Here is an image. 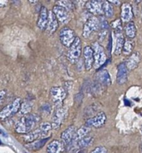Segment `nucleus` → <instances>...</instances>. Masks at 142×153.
Here are the masks:
<instances>
[{"instance_id": "obj_1", "label": "nucleus", "mask_w": 142, "mask_h": 153, "mask_svg": "<svg viewBox=\"0 0 142 153\" xmlns=\"http://www.w3.org/2000/svg\"><path fill=\"white\" fill-rule=\"evenodd\" d=\"M40 121V117L36 114L24 115L15 125V131L18 134H26L37 127Z\"/></svg>"}, {"instance_id": "obj_2", "label": "nucleus", "mask_w": 142, "mask_h": 153, "mask_svg": "<svg viewBox=\"0 0 142 153\" xmlns=\"http://www.w3.org/2000/svg\"><path fill=\"white\" fill-rule=\"evenodd\" d=\"M52 129V123L48 122L43 123L37 128L33 130L31 132L25 134L23 137V140L26 143H30L37 140L46 138Z\"/></svg>"}, {"instance_id": "obj_3", "label": "nucleus", "mask_w": 142, "mask_h": 153, "mask_svg": "<svg viewBox=\"0 0 142 153\" xmlns=\"http://www.w3.org/2000/svg\"><path fill=\"white\" fill-rule=\"evenodd\" d=\"M92 48L93 49L94 55L93 66L95 69H99L105 64L107 60L105 49L98 42H95L92 43Z\"/></svg>"}, {"instance_id": "obj_4", "label": "nucleus", "mask_w": 142, "mask_h": 153, "mask_svg": "<svg viewBox=\"0 0 142 153\" xmlns=\"http://www.w3.org/2000/svg\"><path fill=\"white\" fill-rule=\"evenodd\" d=\"M21 105H22V100L20 98L15 99L12 102L7 105L0 111V120H4L16 114L20 110Z\"/></svg>"}, {"instance_id": "obj_5", "label": "nucleus", "mask_w": 142, "mask_h": 153, "mask_svg": "<svg viewBox=\"0 0 142 153\" xmlns=\"http://www.w3.org/2000/svg\"><path fill=\"white\" fill-rule=\"evenodd\" d=\"M82 54V43L79 37H76L74 43L68 48L67 58L71 64H74L78 61Z\"/></svg>"}, {"instance_id": "obj_6", "label": "nucleus", "mask_w": 142, "mask_h": 153, "mask_svg": "<svg viewBox=\"0 0 142 153\" xmlns=\"http://www.w3.org/2000/svg\"><path fill=\"white\" fill-rule=\"evenodd\" d=\"M100 29V20L96 16H91L85 22L83 29V37L88 38L92 33Z\"/></svg>"}, {"instance_id": "obj_7", "label": "nucleus", "mask_w": 142, "mask_h": 153, "mask_svg": "<svg viewBox=\"0 0 142 153\" xmlns=\"http://www.w3.org/2000/svg\"><path fill=\"white\" fill-rule=\"evenodd\" d=\"M67 114V108L65 106H63L62 104L57 105L52 117V126L54 129H57L60 127L61 123L65 118Z\"/></svg>"}, {"instance_id": "obj_8", "label": "nucleus", "mask_w": 142, "mask_h": 153, "mask_svg": "<svg viewBox=\"0 0 142 153\" xmlns=\"http://www.w3.org/2000/svg\"><path fill=\"white\" fill-rule=\"evenodd\" d=\"M76 38L74 31L68 26L63 27L60 31V40L64 46L69 48Z\"/></svg>"}, {"instance_id": "obj_9", "label": "nucleus", "mask_w": 142, "mask_h": 153, "mask_svg": "<svg viewBox=\"0 0 142 153\" xmlns=\"http://www.w3.org/2000/svg\"><path fill=\"white\" fill-rule=\"evenodd\" d=\"M107 121V116H106L104 112H99L96 115L92 118H89L86 122L85 126L89 127H94V128H99L104 126V124Z\"/></svg>"}, {"instance_id": "obj_10", "label": "nucleus", "mask_w": 142, "mask_h": 153, "mask_svg": "<svg viewBox=\"0 0 142 153\" xmlns=\"http://www.w3.org/2000/svg\"><path fill=\"white\" fill-rule=\"evenodd\" d=\"M67 95L66 90L62 87H54L50 91V96L54 103L57 105L62 104Z\"/></svg>"}, {"instance_id": "obj_11", "label": "nucleus", "mask_w": 142, "mask_h": 153, "mask_svg": "<svg viewBox=\"0 0 142 153\" xmlns=\"http://www.w3.org/2000/svg\"><path fill=\"white\" fill-rule=\"evenodd\" d=\"M52 11H53L54 14L56 16L58 22H60V23H66L69 21L70 16L69 13H68V10L65 7L57 4V5L53 7Z\"/></svg>"}, {"instance_id": "obj_12", "label": "nucleus", "mask_w": 142, "mask_h": 153, "mask_svg": "<svg viewBox=\"0 0 142 153\" xmlns=\"http://www.w3.org/2000/svg\"><path fill=\"white\" fill-rule=\"evenodd\" d=\"M86 8L88 11L95 15L104 14L102 0H89L86 3Z\"/></svg>"}, {"instance_id": "obj_13", "label": "nucleus", "mask_w": 142, "mask_h": 153, "mask_svg": "<svg viewBox=\"0 0 142 153\" xmlns=\"http://www.w3.org/2000/svg\"><path fill=\"white\" fill-rule=\"evenodd\" d=\"M83 58H84L85 68L86 71H89L92 68L94 64L93 49L92 46H86L83 49Z\"/></svg>"}, {"instance_id": "obj_14", "label": "nucleus", "mask_w": 142, "mask_h": 153, "mask_svg": "<svg viewBox=\"0 0 142 153\" xmlns=\"http://www.w3.org/2000/svg\"><path fill=\"white\" fill-rule=\"evenodd\" d=\"M77 130L76 127L74 126H71L68 127L65 130H64L61 134V140H62L63 143L65 145L71 144L74 140Z\"/></svg>"}, {"instance_id": "obj_15", "label": "nucleus", "mask_w": 142, "mask_h": 153, "mask_svg": "<svg viewBox=\"0 0 142 153\" xmlns=\"http://www.w3.org/2000/svg\"><path fill=\"white\" fill-rule=\"evenodd\" d=\"M128 69L125 63H121L118 66V72L116 80L118 85H124L127 82Z\"/></svg>"}, {"instance_id": "obj_16", "label": "nucleus", "mask_w": 142, "mask_h": 153, "mask_svg": "<svg viewBox=\"0 0 142 153\" xmlns=\"http://www.w3.org/2000/svg\"><path fill=\"white\" fill-rule=\"evenodd\" d=\"M58 28V20L54 14L53 11H49V19H48L47 25H46V32L49 34H52L57 31Z\"/></svg>"}, {"instance_id": "obj_17", "label": "nucleus", "mask_w": 142, "mask_h": 153, "mask_svg": "<svg viewBox=\"0 0 142 153\" xmlns=\"http://www.w3.org/2000/svg\"><path fill=\"white\" fill-rule=\"evenodd\" d=\"M48 19H49V11L44 6L41 7L39 13L38 20H37V27L40 30H46L47 25Z\"/></svg>"}, {"instance_id": "obj_18", "label": "nucleus", "mask_w": 142, "mask_h": 153, "mask_svg": "<svg viewBox=\"0 0 142 153\" xmlns=\"http://www.w3.org/2000/svg\"><path fill=\"white\" fill-rule=\"evenodd\" d=\"M121 20L125 22H129L133 18L132 7L129 3H124L121 5Z\"/></svg>"}, {"instance_id": "obj_19", "label": "nucleus", "mask_w": 142, "mask_h": 153, "mask_svg": "<svg viewBox=\"0 0 142 153\" xmlns=\"http://www.w3.org/2000/svg\"><path fill=\"white\" fill-rule=\"evenodd\" d=\"M65 150V144L58 140H52L48 145L46 153H63Z\"/></svg>"}, {"instance_id": "obj_20", "label": "nucleus", "mask_w": 142, "mask_h": 153, "mask_svg": "<svg viewBox=\"0 0 142 153\" xmlns=\"http://www.w3.org/2000/svg\"><path fill=\"white\" fill-rule=\"evenodd\" d=\"M140 61H141V55H140L139 52H136L131 54L130 56L127 60L125 64H126L128 70H133L138 67Z\"/></svg>"}, {"instance_id": "obj_21", "label": "nucleus", "mask_w": 142, "mask_h": 153, "mask_svg": "<svg viewBox=\"0 0 142 153\" xmlns=\"http://www.w3.org/2000/svg\"><path fill=\"white\" fill-rule=\"evenodd\" d=\"M115 34V55H119L122 52L124 43V36L122 32H114Z\"/></svg>"}, {"instance_id": "obj_22", "label": "nucleus", "mask_w": 142, "mask_h": 153, "mask_svg": "<svg viewBox=\"0 0 142 153\" xmlns=\"http://www.w3.org/2000/svg\"><path fill=\"white\" fill-rule=\"evenodd\" d=\"M97 82L103 86H110L112 84L111 77L108 70H103L97 74Z\"/></svg>"}, {"instance_id": "obj_23", "label": "nucleus", "mask_w": 142, "mask_h": 153, "mask_svg": "<svg viewBox=\"0 0 142 153\" xmlns=\"http://www.w3.org/2000/svg\"><path fill=\"white\" fill-rule=\"evenodd\" d=\"M49 139H50V137L40 139V140H35V141L32 142V143H27V144H25V146L28 149V150L38 151L40 150V149H42V148L46 145V143L49 141Z\"/></svg>"}, {"instance_id": "obj_24", "label": "nucleus", "mask_w": 142, "mask_h": 153, "mask_svg": "<svg viewBox=\"0 0 142 153\" xmlns=\"http://www.w3.org/2000/svg\"><path fill=\"white\" fill-rule=\"evenodd\" d=\"M125 34L127 37L129 39H133L135 37L137 33L136 27H135V23L132 21L127 22L125 25Z\"/></svg>"}, {"instance_id": "obj_25", "label": "nucleus", "mask_w": 142, "mask_h": 153, "mask_svg": "<svg viewBox=\"0 0 142 153\" xmlns=\"http://www.w3.org/2000/svg\"><path fill=\"white\" fill-rule=\"evenodd\" d=\"M90 130L91 128L86 126H83L80 127V128H78V129L77 130V131H76V134L75 135H74L73 142L76 143V142H77L78 140H80V139L83 138V137H85L86 136H87L88 133L90 131Z\"/></svg>"}, {"instance_id": "obj_26", "label": "nucleus", "mask_w": 142, "mask_h": 153, "mask_svg": "<svg viewBox=\"0 0 142 153\" xmlns=\"http://www.w3.org/2000/svg\"><path fill=\"white\" fill-rule=\"evenodd\" d=\"M134 49V42L132 41V39L127 38L125 39L124 43L123 49H122V52L125 55H129L132 53V51Z\"/></svg>"}, {"instance_id": "obj_27", "label": "nucleus", "mask_w": 142, "mask_h": 153, "mask_svg": "<svg viewBox=\"0 0 142 153\" xmlns=\"http://www.w3.org/2000/svg\"><path fill=\"white\" fill-rule=\"evenodd\" d=\"M94 138L92 136H86L83 138L80 139V140H78L77 142H76V146L79 149H84V148L87 147L89 145H91V143L93 141Z\"/></svg>"}, {"instance_id": "obj_28", "label": "nucleus", "mask_w": 142, "mask_h": 153, "mask_svg": "<svg viewBox=\"0 0 142 153\" xmlns=\"http://www.w3.org/2000/svg\"><path fill=\"white\" fill-rule=\"evenodd\" d=\"M103 13L108 18L112 17L114 13L113 5L107 0L103 1Z\"/></svg>"}, {"instance_id": "obj_29", "label": "nucleus", "mask_w": 142, "mask_h": 153, "mask_svg": "<svg viewBox=\"0 0 142 153\" xmlns=\"http://www.w3.org/2000/svg\"><path fill=\"white\" fill-rule=\"evenodd\" d=\"M31 110H32V105L28 102H25L22 103L21 105L20 110H19V114L22 115H26L31 113Z\"/></svg>"}, {"instance_id": "obj_30", "label": "nucleus", "mask_w": 142, "mask_h": 153, "mask_svg": "<svg viewBox=\"0 0 142 153\" xmlns=\"http://www.w3.org/2000/svg\"><path fill=\"white\" fill-rule=\"evenodd\" d=\"M112 28L114 29V32H122V22L121 19H117L111 23Z\"/></svg>"}, {"instance_id": "obj_31", "label": "nucleus", "mask_w": 142, "mask_h": 153, "mask_svg": "<svg viewBox=\"0 0 142 153\" xmlns=\"http://www.w3.org/2000/svg\"><path fill=\"white\" fill-rule=\"evenodd\" d=\"M58 5H60L62 7H65L67 10H71L72 9V4L70 1L68 0H60L59 1V4Z\"/></svg>"}, {"instance_id": "obj_32", "label": "nucleus", "mask_w": 142, "mask_h": 153, "mask_svg": "<svg viewBox=\"0 0 142 153\" xmlns=\"http://www.w3.org/2000/svg\"><path fill=\"white\" fill-rule=\"evenodd\" d=\"M91 153H107V149L104 146H98L92 150Z\"/></svg>"}, {"instance_id": "obj_33", "label": "nucleus", "mask_w": 142, "mask_h": 153, "mask_svg": "<svg viewBox=\"0 0 142 153\" xmlns=\"http://www.w3.org/2000/svg\"><path fill=\"white\" fill-rule=\"evenodd\" d=\"M5 97H6V91H4V90L0 91V108H1L3 102H4V99H5Z\"/></svg>"}, {"instance_id": "obj_34", "label": "nucleus", "mask_w": 142, "mask_h": 153, "mask_svg": "<svg viewBox=\"0 0 142 153\" xmlns=\"http://www.w3.org/2000/svg\"><path fill=\"white\" fill-rule=\"evenodd\" d=\"M8 0H0V7H3L7 5Z\"/></svg>"}, {"instance_id": "obj_35", "label": "nucleus", "mask_w": 142, "mask_h": 153, "mask_svg": "<svg viewBox=\"0 0 142 153\" xmlns=\"http://www.w3.org/2000/svg\"><path fill=\"white\" fill-rule=\"evenodd\" d=\"M109 2H110L111 4H118L120 3L119 0H107Z\"/></svg>"}, {"instance_id": "obj_36", "label": "nucleus", "mask_w": 142, "mask_h": 153, "mask_svg": "<svg viewBox=\"0 0 142 153\" xmlns=\"http://www.w3.org/2000/svg\"><path fill=\"white\" fill-rule=\"evenodd\" d=\"M28 1H29L31 3H36L38 0H28Z\"/></svg>"}, {"instance_id": "obj_37", "label": "nucleus", "mask_w": 142, "mask_h": 153, "mask_svg": "<svg viewBox=\"0 0 142 153\" xmlns=\"http://www.w3.org/2000/svg\"><path fill=\"white\" fill-rule=\"evenodd\" d=\"M141 1H142V0H135V1H136L137 3H139V2H141Z\"/></svg>"}, {"instance_id": "obj_38", "label": "nucleus", "mask_w": 142, "mask_h": 153, "mask_svg": "<svg viewBox=\"0 0 142 153\" xmlns=\"http://www.w3.org/2000/svg\"><path fill=\"white\" fill-rule=\"evenodd\" d=\"M141 149H142V145H141Z\"/></svg>"}, {"instance_id": "obj_39", "label": "nucleus", "mask_w": 142, "mask_h": 153, "mask_svg": "<svg viewBox=\"0 0 142 153\" xmlns=\"http://www.w3.org/2000/svg\"><path fill=\"white\" fill-rule=\"evenodd\" d=\"M141 130H142V128H141Z\"/></svg>"}]
</instances>
